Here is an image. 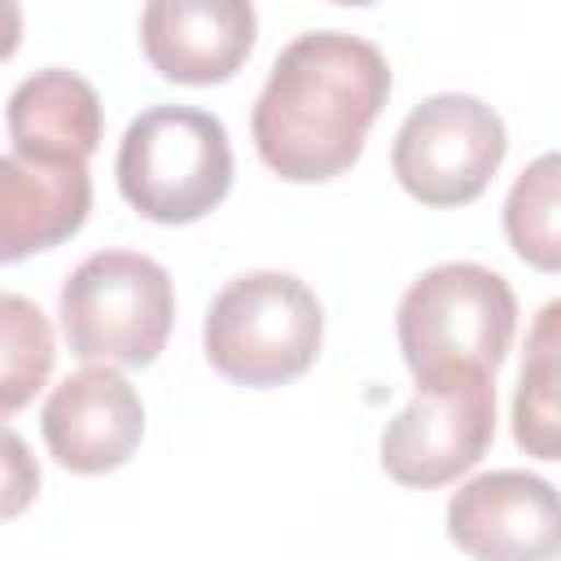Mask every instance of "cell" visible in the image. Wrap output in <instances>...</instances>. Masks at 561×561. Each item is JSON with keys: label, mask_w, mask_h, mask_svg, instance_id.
<instances>
[{"label": "cell", "mask_w": 561, "mask_h": 561, "mask_svg": "<svg viewBox=\"0 0 561 561\" xmlns=\"http://www.w3.org/2000/svg\"><path fill=\"white\" fill-rule=\"evenodd\" d=\"M504 153L508 131L486 101L469 92H434L399 123L390 167L408 197L447 210L482 197Z\"/></svg>", "instance_id": "cell-6"}, {"label": "cell", "mask_w": 561, "mask_h": 561, "mask_svg": "<svg viewBox=\"0 0 561 561\" xmlns=\"http://www.w3.org/2000/svg\"><path fill=\"white\" fill-rule=\"evenodd\" d=\"M447 539L469 561H557L561 491L526 469H491L447 500Z\"/></svg>", "instance_id": "cell-8"}, {"label": "cell", "mask_w": 561, "mask_h": 561, "mask_svg": "<svg viewBox=\"0 0 561 561\" xmlns=\"http://www.w3.org/2000/svg\"><path fill=\"white\" fill-rule=\"evenodd\" d=\"M394 329L416 381L460 368L495 377L513 346L517 298L508 280L482 263H438L408 285Z\"/></svg>", "instance_id": "cell-5"}, {"label": "cell", "mask_w": 561, "mask_h": 561, "mask_svg": "<svg viewBox=\"0 0 561 561\" xmlns=\"http://www.w3.org/2000/svg\"><path fill=\"white\" fill-rule=\"evenodd\" d=\"M39 430L48 456L70 473H110L131 460L145 438V403L136 386L110 368L88 364L70 373L44 403Z\"/></svg>", "instance_id": "cell-9"}, {"label": "cell", "mask_w": 561, "mask_h": 561, "mask_svg": "<svg viewBox=\"0 0 561 561\" xmlns=\"http://www.w3.org/2000/svg\"><path fill=\"white\" fill-rule=\"evenodd\" d=\"M92 210L88 162H31L13 149L0 158V259L18 263L26 254L70 241Z\"/></svg>", "instance_id": "cell-11"}, {"label": "cell", "mask_w": 561, "mask_h": 561, "mask_svg": "<svg viewBox=\"0 0 561 561\" xmlns=\"http://www.w3.org/2000/svg\"><path fill=\"white\" fill-rule=\"evenodd\" d=\"M70 355L83 364L145 368L162 355L175 320V289L158 259L140 250H96L57 298Z\"/></svg>", "instance_id": "cell-4"}, {"label": "cell", "mask_w": 561, "mask_h": 561, "mask_svg": "<svg viewBox=\"0 0 561 561\" xmlns=\"http://www.w3.org/2000/svg\"><path fill=\"white\" fill-rule=\"evenodd\" d=\"M259 35L245 0H153L140 13V48L149 66L188 88L232 79Z\"/></svg>", "instance_id": "cell-10"}, {"label": "cell", "mask_w": 561, "mask_h": 561, "mask_svg": "<svg viewBox=\"0 0 561 561\" xmlns=\"http://www.w3.org/2000/svg\"><path fill=\"white\" fill-rule=\"evenodd\" d=\"M513 438L535 460H561V298L530 320L513 390Z\"/></svg>", "instance_id": "cell-13"}, {"label": "cell", "mask_w": 561, "mask_h": 561, "mask_svg": "<svg viewBox=\"0 0 561 561\" xmlns=\"http://www.w3.org/2000/svg\"><path fill=\"white\" fill-rule=\"evenodd\" d=\"M324 342V311L307 280L289 272H245L228 280L202 324L206 364L245 390L302 377Z\"/></svg>", "instance_id": "cell-2"}, {"label": "cell", "mask_w": 561, "mask_h": 561, "mask_svg": "<svg viewBox=\"0 0 561 561\" xmlns=\"http://www.w3.org/2000/svg\"><path fill=\"white\" fill-rule=\"evenodd\" d=\"M495 438V377L478 368L421 377L381 434V469L399 486H443L469 473Z\"/></svg>", "instance_id": "cell-7"}, {"label": "cell", "mask_w": 561, "mask_h": 561, "mask_svg": "<svg viewBox=\"0 0 561 561\" xmlns=\"http://www.w3.org/2000/svg\"><path fill=\"white\" fill-rule=\"evenodd\" d=\"M390 61L351 31H307L289 39L254 101L250 131L267 171L289 184H324L351 171L368 127L386 110Z\"/></svg>", "instance_id": "cell-1"}, {"label": "cell", "mask_w": 561, "mask_h": 561, "mask_svg": "<svg viewBox=\"0 0 561 561\" xmlns=\"http://www.w3.org/2000/svg\"><path fill=\"white\" fill-rule=\"evenodd\" d=\"M504 237L535 272H561V149L539 153L504 197Z\"/></svg>", "instance_id": "cell-14"}, {"label": "cell", "mask_w": 561, "mask_h": 561, "mask_svg": "<svg viewBox=\"0 0 561 561\" xmlns=\"http://www.w3.org/2000/svg\"><path fill=\"white\" fill-rule=\"evenodd\" d=\"M123 202L153 224H193L232 188V145L215 114L153 105L136 114L114 158Z\"/></svg>", "instance_id": "cell-3"}, {"label": "cell", "mask_w": 561, "mask_h": 561, "mask_svg": "<svg viewBox=\"0 0 561 561\" xmlns=\"http://www.w3.org/2000/svg\"><path fill=\"white\" fill-rule=\"evenodd\" d=\"M0 324H4V359H0V403L4 416H13L22 403L35 399V390L53 373V329L35 302L22 294L0 298Z\"/></svg>", "instance_id": "cell-15"}, {"label": "cell", "mask_w": 561, "mask_h": 561, "mask_svg": "<svg viewBox=\"0 0 561 561\" xmlns=\"http://www.w3.org/2000/svg\"><path fill=\"white\" fill-rule=\"evenodd\" d=\"M4 123L18 158L88 162L101 145V96L83 75L48 66L13 88Z\"/></svg>", "instance_id": "cell-12"}]
</instances>
